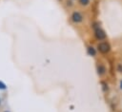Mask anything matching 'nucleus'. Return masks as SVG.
I'll use <instances>...</instances> for the list:
<instances>
[{"mask_svg": "<svg viewBox=\"0 0 122 112\" xmlns=\"http://www.w3.org/2000/svg\"><path fill=\"white\" fill-rule=\"evenodd\" d=\"M96 48H97V50H98L100 53H102V54H107V53H109V52L111 51V46H110V44H109L108 42H106V41L99 42V43L97 44V46H96Z\"/></svg>", "mask_w": 122, "mask_h": 112, "instance_id": "nucleus-1", "label": "nucleus"}, {"mask_svg": "<svg viewBox=\"0 0 122 112\" xmlns=\"http://www.w3.org/2000/svg\"><path fill=\"white\" fill-rule=\"evenodd\" d=\"M71 20L72 23L74 24H80L83 22L84 20V16L83 14L79 11V10H74L72 11V13L71 14Z\"/></svg>", "mask_w": 122, "mask_h": 112, "instance_id": "nucleus-2", "label": "nucleus"}, {"mask_svg": "<svg viewBox=\"0 0 122 112\" xmlns=\"http://www.w3.org/2000/svg\"><path fill=\"white\" fill-rule=\"evenodd\" d=\"M93 28H94V37L97 39V40H99V41H103V40H105L106 39V37H107V35H106V33H105V31L99 27V26H94L93 27Z\"/></svg>", "mask_w": 122, "mask_h": 112, "instance_id": "nucleus-3", "label": "nucleus"}, {"mask_svg": "<svg viewBox=\"0 0 122 112\" xmlns=\"http://www.w3.org/2000/svg\"><path fill=\"white\" fill-rule=\"evenodd\" d=\"M96 70H97V74H98L99 76H103V75L106 73V71H107L106 66H105L104 65H102V64L97 65V66H96Z\"/></svg>", "mask_w": 122, "mask_h": 112, "instance_id": "nucleus-4", "label": "nucleus"}, {"mask_svg": "<svg viewBox=\"0 0 122 112\" xmlns=\"http://www.w3.org/2000/svg\"><path fill=\"white\" fill-rule=\"evenodd\" d=\"M87 53H88V55L94 57L96 55V48H94L92 46H89L87 47Z\"/></svg>", "mask_w": 122, "mask_h": 112, "instance_id": "nucleus-5", "label": "nucleus"}, {"mask_svg": "<svg viewBox=\"0 0 122 112\" xmlns=\"http://www.w3.org/2000/svg\"><path fill=\"white\" fill-rule=\"evenodd\" d=\"M91 0H78V4L82 7H87L90 5Z\"/></svg>", "mask_w": 122, "mask_h": 112, "instance_id": "nucleus-6", "label": "nucleus"}, {"mask_svg": "<svg viewBox=\"0 0 122 112\" xmlns=\"http://www.w3.org/2000/svg\"><path fill=\"white\" fill-rule=\"evenodd\" d=\"M67 4V6L68 7H71V6H73V3H72V0H67V2H66Z\"/></svg>", "mask_w": 122, "mask_h": 112, "instance_id": "nucleus-7", "label": "nucleus"}, {"mask_svg": "<svg viewBox=\"0 0 122 112\" xmlns=\"http://www.w3.org/2000/svg\"><path fill=\"white\" fill-rule=\"evenodd\" d=\"M117 71L120 72V73H122V65L121 64H118L117 65Z\"/></svg>", "mask_w": 122, "mask_h": 112, "instance_id": "nucleus-8", "label": "nucleus"}, {"mask_svg": "<svg viewBox=\"0 0 122 112\" xmlns=\"http://www.w3.org/2000/svg\"><path fill=\"white\" fill-rule=\"evenodd\" d=\"M7 87H6V84H3L2 82H0V89H6Z\"/></svg>", "mask_w": 122, "mask_h": 112, "instance_id": "nucleus-9", "label": "nucleus"}, {"mask_svg": "<svg viewBox=\"0 0 122 112\" xmlns=\"http://www.w3.org/2000/svg\"><path fill=\"white\" fill-rule=\"evenodd\" d=\"M120 89L122 90V80L120 81Z\"/></svg>", "mask_w": 122, "mask_h": 112, "instance_id": "nucleus-10", "label": "nucleus"}, {"mask_svg": "<svg viewBox=\"0 0 122 112\" xmlns=\"http://www.w3.org/2000/svg\"><path fill=\"white\" fill-rule=\"evenodd\" d=\"M5 112H8V111H5Z\"/></svg>", "mask_w": 122, "mask_h": 112, "instance_id": "nucleus-11", "label": "nucleus"}, {"mask_svg": "<svg viewBox=\"0 0 122 112\" xmlns=\"http://www.w3.org/2000/svg\"><path fill=\"white\" fill-rule=\"evenodd\" d=\"M0 103H1V102H0Z\"/></svg>", "mask_w": 122, "mask_h": 112, "instance_id": "nucleus-12", "label": "nucleus"}, {"mask_svg": "<svg viewBox=\"0 0 122 112\" xmlns=\"http://www.w3.org/2000/svg\"><path fill=\"white\" fill-rule=\"evenodd\" d=\"M59 1H61V0H59Z\"/></svg>", "mask_w": 122, "mask_h": 112, "instance_id": "nucleus-13", "label": "nucleus"}, {"mask_svg": "<svg viewBox=\"0 0 122 112\" xmlns=\"http://www.w3.org/2000/svg\"><path fill=\"white\" fill-rule=\"evenodd\" d=\"M72 1H74V0H72Z\"/></svg>", "mask_w": 122, "mask_h": 112, "instance_id": "nucleus-14", "label": "nucleus"}]
</instances>
